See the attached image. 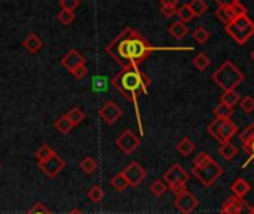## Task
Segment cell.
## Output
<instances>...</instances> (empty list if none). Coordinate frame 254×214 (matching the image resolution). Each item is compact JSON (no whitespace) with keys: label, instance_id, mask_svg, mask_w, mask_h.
<instances>
[{"label":"cell","instance_id":"49","mask_svg":"<svg viewBox=\"0 0 254 214\" xmlns=\"http://www.w3.org/2000/svg\"><path fill=\"white\" fill-rule=\"evenodd\" d=\"M220 214H222V213H220Z\"/></svg>","mask_w":254,"mask_h":214},{"label":"cell","instance_id":"45","mask_svg":"<svg viewBox=\"0 0 254 214\" xmlns=\"http://www.w3.org/2000/svg\"><path fill=\"white\" fill-rule=\"evenodd\" d=\"M247 153L250 155V159H249V162H250V161H254V140H253V143L250 144V147H249ZM249 162H247V164H249ZM247 164H246V165H247Z\"/></svg>","mask_w":254,"mask_h":214},{"label":"cell","instance_id":"21","mask_svg":"<svg viewBox=\"0 0 254 214\" xmlns=\"http://www.w3.org/2000/svg\"><path fill=\"white\" fill-rule=\"evenodd\" d=\"M240 140H241V143H243V147H244L246 150H249L250 144L253 143L254 140V124H250L244 131L240 133Z\"/></svg>","mask_w":254,"mask_h":214},{"label":"cell","instance_id":"29","mask_svg":"<svg viewBox=\"0 0 254 214\" xmlns=\"http://www.w3.org/2000/svg\"><path fill=\"white\" fill-rule=\"evenodd\" d=\"M176 15L179 16V21H180V22H183V24H186V22H189L190 19H193V13H192V10H190L189 4H183V6H180V7L177 9V13H176Z\"/></svg>","mask_w":254,"mask_h":214},{"label":"cell","instance_id":"3","mask_svg":"<svg viewBox=\"0 0 254 214\" xmlns=\"http://www.w3.org/2000/svg\"><path fill=\"white\" fill-rule=\"evenodd\" d=\"M211 79L226 92V91H235V88L246 79V76L232 61H225L213 73Z\"/></svg>","mask_w":254,"mask_h":214},{"label":"cell","instance_id":"4","mask_svg":"<svg viewBox=\"0 0 254 214\" xmlns=\"http://www.w3.org/2000/svg\"><path fill=\"white\" fill-rule=\"evenodd\" d=\"M226 33L238 45H246L254 36V22L249 16L235 18L231 24L226 25Z\"/></svg>","mask_w":254,"mask_h":214},{"label":"cell","instance_id":"30","mask_svg":"<svg viewBox=\"0 0 254 214\" xmlns=\"http://www.w3.org/2000/svg\"><path fill=\"white\" fill-rule=\"evenodd\" d=\"M107 88H109V80L104 76L97 74L92 77V91L100 92V91H107Z\"/></svg>","mask_w":254,"mask_h":214},{"label":"cell","instance_id":"8","mask_svg":"<svg viewBox=\"0 0 254 214\" xmlns=\"http://www.w3.org/2000/svg\"><path fill=\"white\" fill-rule=\"evenodd\" d=\"M162 179L167 182V185L170 188H174L177 185H186L188 180H189V174L180 164H174L170 170H167L164 173Z\"/></svg>","mask_w":254,"mask_h":214},{"label":"cell","instance_id":"41","mask_svg":"<svg viewBox=\"0 0 254 214\" xmlns=\"http://www.w3.org/2000/svg\"><path fill=\"white\" fill-rule=\"evenodd\" d=\"M79 4H80V1H79V0H61V1H60L61 9H64V10H70V12H74V9H76V7H79Z\"/></svg>","mask_w":254,"mask_h":214},{"label":"cell","instance_id":"19","mask_svg":"<svg viewBox=\"0 0 254 214\" xmlns=\"http://www.w3.org/2000/svg\"><path fill=\"white\" fill-rule=\"evenodd\" d=\"M54 128H55L60 134H68V133L74 128V125H73V122L68 119L67 115H63V116H60L58 119H55Z\"/></svg>","mask_w":254,"mask_h":214},{"label":"cell","instance_id":"6","mask_svg":"<svg viewBox=\"0 0 254 214\" xmlns=\"http://www.w3.org/2000/svg\"><path fill=\"white\" fill-rule=\"evenodd\" d=\"M192 174L205 186H213L216 183V180L223 174V168L216 162L211 161L207 167L204 168H195L192 167Z\"/></svg>","mask_w":254,"mask_h":214},{"label":"cell","instance_id":"17","mask_svg":"<svg viewBox=\"0 0 254 214\" xmlns=\"http://www.w3.org/2000/svg\"><path fill=\"white\" fill-rule=\"evenodd\" d=\"M250 189H252L250 183H249V182H246V180H244V179H241V177H238V179L232 183V186H231V191L234 192V197L241 198V200H244V198H246V195L250 192Z\"/></svg>","mask_w":254,"mask_h":214},{"label":"cell","instance_id":"31","mask_svg":"<svg viewBox=\"0 0 254 214\" xmlns=\"http://www.w3.org/2000/svg\"><path fill=\"white\" fill-rule=\"evenodd\" d=\"M193 66H195L199 71H204V70H207L208 66H210V58L207 57V54L199 52V54L195 57V60H193Z\"/></svg>","mask_w":254,"mask_h":214},{"label":"cell","instance_id":"40","mask_svg":"<svg viewBox=\"0 0 254 214\" xmlns=\"http://www.w3.org/2000/svg\"><path fill=\"white\" fill-rule=\"evenodd\" d=\"M240 106H241V110H243L244 113H252L254 110V98L253 97H250V95L244 97V98L240 101Z\"/></svg>","mask_w":254,"mask_h":214},{"label":"cell","instance_id":"9","mask_svg":"<svg viewBox=\"0 0 254 214\" xmlns=\"http://www.w3.org/2000/svg\"><path fill=\"white\" fill-rule=\"evenodd\" d=\"M124 177L128 182V186L137 188L144 179H146V170L138 164V162H131L125 167V170L122 171Z\"/></svg>","mask_w":254,"mask_h":214},{"label":"cell","instance_id":"23","mask_svg":"<svg viewBox=\"0 0 254 214\" xmlns=\"http://www.w3.org/2000/svg\"><path fill=\"white\" fill-rule=\"evenodd\" d=\"M240 101H241V98H240V94L237 91H226L222 95V104H225L231 109H234Z\"/></svg>","mask_w":254,"mask_h":214},{"label":"cell","instance_id":"5","mask_svg":"<svg viewBox=\"0 0 254 214\" xmlns=\"http://www.w3.org/2000/svg\"><path fill=\"white\" fill-rule=\"evenodd\" d=\"M208 133L219 142V143H226L231 142V139L238 133V127L231 121V119H219L216 118L210 125H208Z\"/></svg>","mask_w":254,"mask_h":214},{"label":"cell","instance_id":"11","mask_svg":"<svg viewBox=\"0 0 254 214\" xmlns=\"http://www.w3.org/2000/svg\"><path fill=\"white\" fill-rule=\"evenodd\" d=\"M39 167H40V170H42L49 179H54L57 174H60V171H63V168L65 167V161H64L60 155L54 153L49 159H46L45 162L39 164Z\"/></svg>","mask_w":254,"mask_h":214},{"label":"cell","instance_id":"14","mask_svg":"<svg viewBox=\"0 0 254 214\" xmlns=\"http://www.w3.org/2000/svg\"><path fill=\"white\" fill-rule=\"evenodd\" d=\"M249 204L237 197H231L222 207V214H241L244 207H247Z\"/></svg>","mask_w":254,"mask_h":214},{"label":"cell","instance_id":"20","mask_svg":"<svg viewBox=\"0 0 254 214\" xmlns=\"http://www.w3.org/2000/svg\"><path fill=\"white\" fill-rule=\"evenodd\" d=\"M219 153L226 159V161H231L232 158H235L238 155V149L235 144H232L231 142H226L223 144H220L219 147Z\"/></svg>","mask_w":254,"mask_h":214},{"label":"cell","instance_id":"46","mask_svg":"<svg viewBox=\"0 0 254 214\" xmlns=\"http://www.w3.org/2000/svg\"><path fill=\"white\" fill-rule=\"evenodd\" d=\"M67 214H83L80 210H77V209H74V210H71V212H68Z\"/></svg>","mask_w":254,"mask_h":214},{"label":"cell","instance_id":"13","mask_svg":"<svg viewBox=\"0 0 254 214\" xmlns=\"http://www.w3.org/2000/svg\"><path fill=\"white\" fill-rule=\"evenodd\" d=\"M176 207L183 214H189L198 207V200L188 191L182 197H177L176 198Z\"/></svg>","mask_w":254,"mask_h":214},{"label":"cell","instance_id":"33","mask_svg":"<svg viewBox=\"0 0 254 214\" xmlns=\"http://www.w3.org/2000/svg\"><path fill=\"white\" fill-rule=\"evenodd\" d=\"M74 18H76V15H74V12H70V10H64V9H61L60 12H58V15H57V19L60 21V24H63V25H70L73 21H74Z\"/></svg>","mask_w":254,"mask_h":214},{"label":"cell","instance_id":"1","mask_svg":"<svg viewBox=\"0 0 254 214\" xmlns=\"http://www.w3.org/2000/svg\"><path fill=\"white\" fill-rule=\"evenodd\" d=\"M156 49L162 48L152 46L141 33L127 27L107 45L106 54H109L122 70H129L138 69L140 64Z\"/></svg>","mask_w":254,"mask_h":214},{"label":"cell","instance_id":"38","mask_svg":"<svg viewBox=\"0 0 254 214\" xmlns=\"http://www.w3.org/2000/svg\"><path fill=\"white\" fill-rule=\"evenodd\" d=\"M150 192L155 195V197H162L165 192H167V185L162 182V180H155L150 186Z\"/></svg>","mask_w":254,"mask_h":214},{"label":"cell","instance_id":"16","mask_svg":"<svg viewBox=\"0 0 254 214\" xmlns=\"http://www.w3.org/2000/svg\"><path fill=\"white\" fill-rule=\"evenodd\" d=\"M231 3L232 1H228V3H225V1H217V10H216V16L223 22V24H231L234 19H235V16H234V13H232V10H231Z\"/></svg>","mask_w":254,"mask_h":214},{"label":"cell","instance_id":"39","mask_svg":"<svg viewBox=\"0 0 254 214\" xmlns=\"http://www.w3.org/2000/svg\"><path fill=\"white\" fill-rule=\"evenodd\" d=\"M210 37V33L204 28V27H198L195 31H193V39L198 42V43H205Z\"/></svg>","mask_w":254,"mask_h":214},{"label":"cell","instance_id":"42","mask_svg":"<svg viewBox=\"0 0 254 214\" xmlns=\"http://www.w3.org/2000/svg\"><path fill=\"white\" fill-rule=\"evenodd\" d=\"M25 214H52L42 203H36L28 212H25Z\"/></svg>","mask_w":254,"mask_h":214},{"label":"cell","instance_id":"12","mask_svg":"<svg viewBox=\"0 0 254 214\" xmlns=\"http://www.w3.org/2000/svg\"><path fill=\"white\" fill-rule=\"evenodd\" d=\"M86 64V60L79 54V51L77 49H71V51H68L63 58H61V66L63 67H65L70 73L76 69V67H79V66H85Z\"/></svg>","mask_w":254,"mask_h":214},{"label":"cell","instance_id":"10","mask_svg":"<svg viewBox=\"0 0 254 214\" xmlns=\"http://www.w3.org/2000/svg\"><path fill=\"white\" fill-rule=\"evenodd\" d=\"M98 115H100V118L104 121V124H107V125H113V124H116L121 118H122V115H124V112H122V109L115 103V101H107L100 110H98Z\"/></svg>","mask_w":254,"mask_h":214},{"label":"cell","instance_id":"2","mask_svg":"<svg viewBox=\"0 0 254 214\" xmlns=\"http://www.w3.org/2000/svg\"><path fill=\"white\" fill-rule=\"evenodd\" d=\"M152 80L147 74H144L140 69H129V70H121L116 73L112 79V85L128 100L134 104L135 115H137V122H138V130L141 134L143 131V124H141V116H140V109H138V95L140 94H147V89L150 86Z\"/></svg>","mask_w":254,"mask_h":214},{"label":"cell","instance_id":"47","mask_svg":"<svg viewBox=\"0 0 254 214\" xmlns=\"http://www.w3.org/2000/svg\"><path fill=\"white\" fill-rule=\"evenodd\" d=\"M249 207V212H247V214H254V207L253 206H247Z\"/></svg>","mask_w":254,"mask_h":214},{"label":"cell","instance_id":"43","mask_svg":"<svg viewBox=\"0 0 254 214\" xmlns=\"http://www.w3.org/2000/svg\"><path fill=\"white\" fill-rule=\"evenodd\" d=\"M88 67H86V64L85 66H79V67H76L73 71H71V74L77 79V80H80V79H83L86 74H88Z\"/></svg>","mask_w":254,"mask_h":214},{"label":"cell","instance_id":"48","mask_svg":"<svg viewBox=\"0 0 254 214\" xmlns=\"http://www.w3.org/2000/svg\"><path fill=\"white\" fill-rule=\"evenodd\" d=\"M252 60H253V61H254V51H253V52H252Z\"/></svg>","mask_w":254,"mask_h":214},{"label":"cell","instance_id":"7","mask_svg":"<svg viewBox=\"0 0 254 214\" xmlns=\"http://www.w3.org/2000/svg\"><path fill=\"white\" fill-rule=\"evenodd\" d=\"M140 137H137L131 130H125L118 139H116V147L122 150L125 155L134 153V150L140 146Z\"/></svg>","mask_w":254,"mask_h":214},{"label":"cell","instance_id":"44","mask_svg":"<svg viewBox=\"0 0 254 214\" xmlns=\"http://www.w3.org/2000/svg\"><path fill=\"white\" fill-rule=\"evenodd\" d=\"M171 189V192L176 195V198L177 197H182L183 194H186L188 192V188H186V185H177V186H174V188H170Z\"/></svg>","mask_w":254,"mask_h":214},{"label":"cell","instance_id":"35","mask_svg":"<svg viewBox=\"0 0 254 214\" xmlns=\"http://www.w3.org/2000/svg\"><path fill=\"white\" fill-rule=\"evenodd\" d=\"M88 198L92 201V203H101L103 201V198H104V191L98 186V185H95V186H92L89 191H88Z\"/></svg>","mask_w":254,"mask_h":214},{"label":"cell","instance_id":"37","mask_svg":"<svg viewBox=\"0 0 254 214\" xmlns=\"http://www.w3.org/2000/svg\"><path fill=\"white\" fill-rule=\"evenodd\" d=\"M211 161H213V158H211L208 153L202 152V153H199V155L195 158V161H193V167H195V168H204V167H207Z\"/></svg>","mask_w":254,"mask_h":214},{"label":"cell","instance_id":"22","mask_svg":"<svg viewBox=\"0 0 254 214\" xmlns=\"http://www.w3.org/2000/svg\"><path fill=\"white\" fill-rule=\"evenodd\" d=\"M79 167H80V170H82L85 174H94V173L98 170V164H97V161H95L92 156H85V158L80 161Z\"/></svg>","mask_w":254,"mask_h":214},{"label":"cell","instance_id":"36","mask_svg":"<svg viewBox=\"0 0 254 214\" xmlns=\"http://www.w3.org/2000/svg\"><path fill=\"white\" fill-rule=\"evenodd\" d=\"M112 186H113L116 191L122 192V191H125V189L128 188V182H127V179L124 177V174L119 173V174H116V176L112 179Z\"/></svg>","mask_w":254,"mask_h":214},{"label":"cell","instance_id":"27","mask_svg":"<svg viewBox=\"0 0 254 214\" xmlns=\"http://www.w3.org/2000/svg\"><path fill=\"white\" fill-rule=\"evenodd\" d=\"M193 149H195V144H193V142H192L189 137H185V139H182V140L177 143V150H179V153H182L183 156L190 155V153L193 152Z\"/></svg>","mask_w":254,"mask_h":214},{"label":"cell","instance_id":"32","mask_svg":"<svg viewBox=\"0 0 254 214\" xmlns=\"http://www.w3.org/2000/svg\"><path fill=\"white\" fill-rule=\"evenodd\" d=\"M231 10H232V13H234L235 18L247 16V12H249L247 6H244V3H241V1H238V0H234V1L231 3Z\"/></svg>","mask_w":254,"mask_h":214},{"label":"cell","instance_id":"24","mask_svg":"<svg viewBox=\"0 0 254 214\" xmlns=\"http://www.w3.org/2000/svg\"><path fill=\"white\" fill-rule=\"evenodd\" d=\"M161 13L165 18H171L177 13V1L176 0H162L161 1Z\"/></svg>","mask_w":254,"mask_h":214},{"label":"cell","instance_id":"18","mask_svg":"<svg viewBox=\"0 0 254 214\" xmlns=\"http://www.w3.org/2000/svg\"><path fill=\"white\" fill-rule=\"evenodd\" d=\"M168 33H170V36H173L174 39L180 40V39H183V37L188 36L189 28H188L186 24H183V22H180V21H176V22H173V24L170 25Z\"/></svg>","mask_w":254,"mask_h":214},{"label":"cell","instance_id":"26","mask_svg":"<svg viewBox=\"0 0 254 214\" xmlns=\"http://www.w3.org/2000/svg\"><path fill=\"white\" fill-rule=\"evenodd\" d=\"M193 16H202L207 10H208V4L204 0H192L190 3H188Z\"/></svg>","mask_w":254,"mask_h":214},{"label":"cell","instance_id":"15","mask_svg":"<svg viewBox=\"0 0 254 214\" xmlns=\"http://www.w3.org/2000/svg\"><path fill=\"white\" fill-rule=\"evenodd\" d=\"M22 48L30 52V54H37L42 48H43V40L36 34V33H30L24 40H22Z\"/></svg>","mask_w":254,"mask_h":214},{"label":"cell","instance_id":"25","mask_svg":"<svg viewBox=\"0 0 254 214\" xmlns=\"http://www.w3.org/2000/svg\"><path fill=\"white\" fill-rule=\"evenodd\" d=\"M54 153H55V150H54L49 144H42V146L39 147V150L34 153V158L37 159L39 164H42V162H45L46 159H49Z\"/></svg>","mask_w":254,"mask_h":214},{"label":"cell","instance_id":"34","mask_svg":"<svg viewBox=\"0 0 254 214\" xmlns=\"http://www.w3.org/2000/svg\"><path fill=\"white\" fill-rule=\"evenodd\" d=\"M232 113H234V109H231V107H228V106H225L222 103L214 107V115L219 119H229L232 116Z\"/></svg>","mask_w":254,"mask_h":214},{"label":"cell","instance_id":"28","mask_svg":"<svg viewBox=\"0 0 254 214\" xmlns=\"http://www.w3.org/2000/svg\"><path fill=\"white\" fill-rule=\"evenodd\" d=\"M65 115L68 116V119L73 122L74 127H76V125H80V124L85 121V113H83V110H82L80 107H73V109H70Z\"/></svg>","mask_w":254,"mask_h":214}]
</instances>
